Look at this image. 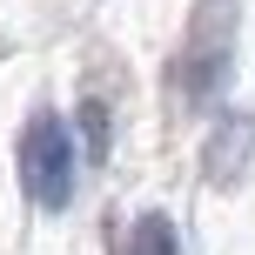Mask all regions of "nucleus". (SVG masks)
<instances>
[{"label":"nucleus","mask_w":255,"mask_h":255,"mask_svg":"<svg viewBox=\"0 0 255 255\" xmlns=\"http://www.w3.org/2000/svg\"><path fill=\"white\" fill-rule=\"evenodd\" d=\"M229 67H235V0H202L188 20V47H181V94L208 108L229 88Z\"/></svg>","instance_id":"1"},{"label":"nucleus","mask_w":255,"mask_h":255,"mask_svg":"<svg viewBox=\"0 0 255 255\" xmlns=\"http://www.w3.org/2000/svg\"><path fill=\"white\" fill-rule=\"evenodd\" d=\"M20 188L34 208L61 215L74 202V134H67L61 115H34L20 134Z\"/></svg>","instance_id":"2"},{"label":"nucleus","mask_w":255,"mask_h":255,"mask_svg":"<svg viewBox=\"0 0 255 255\" xmlns=\"http://www.w3.org/2000/svg\"><path fill=\"white\" fill-rule=\"evenodd\" d=\"M249 154H255V115L249 108H229L215 121V134H208V148H202V175L215 188H235L249 175Z\"/></svg>","instance_id":"3"},{"label":"nucleus","mask_w":255,"mask_h":255,"mask_svg":"<svg viewBox=\"0 0 255 255\" xmlns=\"http://www.w3.org/2000/svg\"><path fill=\"white\" fill-rule=\"evenodd\" d=\"M134 255H181V242H175V222L168 215H141L134 222V242H128Z\"/></svg>","instance_id":"4"},{"label":"nucleus","mask_w":255,"mask_h":255,"mask_svg":"<svg viewBox=\"0 0 255 255\" xmlns=\"http://www.w3.org/2000/svg\"><path fill=\"white\" fill-rule=\"evenodd\" d=\"M81 141H88V161H108V108L81 101Z\"/></svg>","instance_id":"5"}]
</instances>
